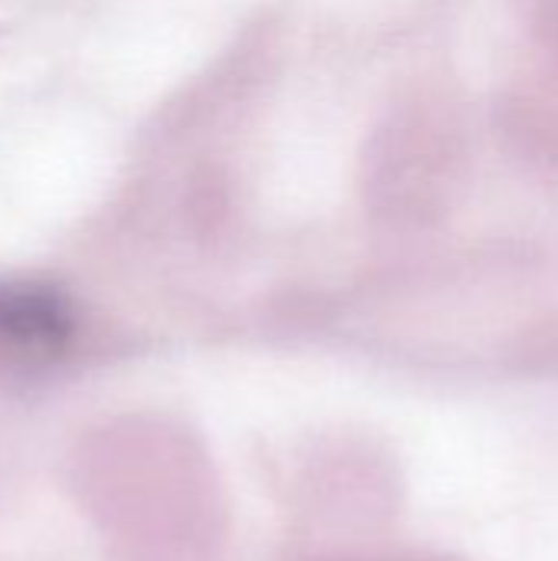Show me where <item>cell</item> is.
Wrapping results in <instances>:
<instances>
[{
	"mask_svg": "<svg viewBox=\"0 0 558 561\" xmlns=\"http://www.w3.org/2000/svg\"><path fill=\"white\" fill-rule=\"evenodd\" d=\"M76 335L69 299L36 279L0 283V355L16 365L56 362Z\"/></svg>",
	"mask_w": 558,
	"mask_h": 561,
	"instance_id": "cell-1",
	"label": "cell"
}]
</instances>
